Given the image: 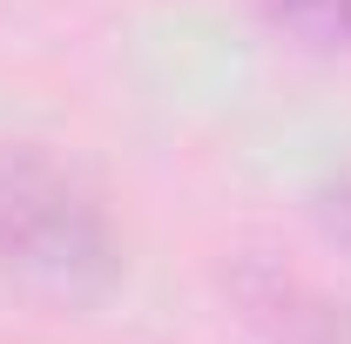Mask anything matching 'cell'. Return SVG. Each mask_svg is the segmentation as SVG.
<instances>
[{"label":"cell","instance_id":"6da1fadb","mask_svg":"<svg viewBox=\"0 0 351 344\" xmlns=\"http://www.w3.org/2000/svg\"><path fill=\"white\" fill-rule=\"evenodd\" d=\"M129 270L101 189L41 142H0V277L47 297H108Z\"/></svg>","mask_w":351,"mask_h":344},{"label":"cell","instance_id":"7a4b0ae2","mask_svg":"<svg viewBox=\"0 0 351 344\" xmlns=\"http://www.w3.org/2000/svg\"><path fill=\"white\" fill-rule=\"evenodd\" d=\"M237 317L263 344H351V297L277 257H243L230 277Z\"/></svg>","mask_w":351,"mask_h":344},{"label":"cell","instance_id":"3957f363","mask_svg":"<svg viewBox=\"0 0 351 344\" xmlns=\"http://www.w3.org/2000/svg\"><path fill=\"white\" fill-rule=\"evenodd\" d=\"M263 21L277 34H291L298 47H317V54H338L351 47V0H257Z\"/></svg>","mask_w":351,"mask_h":344},{"label":"cell","instance_id":"277c9868","mask_svg":"<svg viewBox=\"0 0 351 344\" xmlns=\"http://www.w3.org/2000/svg\"><path fill=\"white\" fill-rule=\"evenodd\" d=\"M311 210H317V230H324V236H331V243H338V250L351 257V175H338V182H324Z\"/></svg>","mask_w":351,"mask_h":344}]
</instances>
